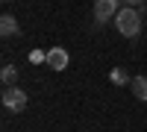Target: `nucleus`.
I'll return each mask as SVG.
<instances>
[{
    "instance_id": "4",
    "label": "nucleus",
    "mask_w": 147,
    "mask_h": 132,
    "mask_svg": "<svg viewBox=\"0 0 147 132\" xmlns=\"http://www.w3.org/2000/svg\"><path fill=\"white\" fill-rule=\"evenodd\" d=\"M44 62H47V68H53V70H65L68 62H71V56H68L65 47H50V50L44 53Z\"/></svg>"
},
{
    "instance_id": "6",
    "label": "nucleus",
    "mask_w": 147,
    "mask_h": 132,
    "mask_svg": "<svg viewBox=\"0 0 147 132\" xmlns=\"http://www.w3.org/2000/svg\"><path fill=\"white\" fill-rule=\"evenodd\" d=\"M129 91L136 94V100H147V76H132Z\"/></svg>"
},
{
    "instance_id": "7",
    "label": "nucleus",
    "mask_w": 147,
    "mask_h": 132,
    "mask_svg": "<svg viewBox=\"0 0 147 132\" xmlns=\"http://www.w3.org/2000/svg\"><path fill=\"white\" fill-rule=\"evenodd\" d=\"M0 79H3V88H6V85H15V82H18V68H15V65H3Z\"/></svg>"
},
{
    "instance_id": "5",
    "label": "nucleus",
    "mask_w": 147,
    "mask_h": 132,
    "mask_svg": "<svg viewBox=\"0 0 147 132\" xmlns=\"http://www.w3.org/2000/svg\"><path fill=\"white\" fill-rule=\"evenodd\" d=\"M0 35H3V38L21 35V27H18V18L15 15H3V18H0Z\"/></svg>"
},
{
    "instance_id": "10",
    "label": "nucleus",
    "mask_w": 147,
    "mask_h": 132,
    "mask_svg": "<svg viewBox=\"0 0 147 132\" xmlns=\"http://www.w3.org/2000/svg\"><path fill=\"white\" fill-rule=\"evenodd\" d=\"M3 3H12V0H3Z\"/></svg>"
},
{
    "instance_id": "9",
    "label": "nucleus",
    "mask_w": 147,
    "mask_h": 132,
    "mask_svg": "<svg viewBox=\"0 0 147 132\" xmlns=\"http://www.w3.org/2000/svg\"><path fill=\"white\" fill-rule=\"evenodd\" d=\"M124 6H132V9H138V6H144V0H121Z\"/></svg>"
},
{
    "instance_id": "8",
    "label": "nucleus",
    "mask_w": 147,
    "mask_h": 132,
    "mask_svg": "<svg viewBox=\"0 0 147 132\" xmlns=\"http://www.w3.org/2000/svg\"><path fill=\"white\" fill-rule=\"evenodd\" d=\"M109 79L115 82V85H129L132 76L127 74V68H112V74H109Z\"/></svg>"
},
{
    "instance_id": "3",
    "label": "nucleus",
    "mask_w": 147,
    "mask_h": 132,
    "mask_svg": "<svg viewBox=\"0 0 147 132\" xmlns=\"http://www.w3.org/2000/svg\"><path fill=\"white\" fill-rule=\"evenodd\" d=\"M118 12H121V0H94V3H91L94 23H106V21H112Z\"/></svg>"
},
{
    "instance_id": "2",
    "label": "nucleus",
    "mask_w": 147,
    "mask_h": 132,
    "mask_svg": "<svg viewBox=\"0 0 147 132\" xmlns=\"http://www.w3.org/2000/svg\"><path fill=\"white\" fill-rule=\"evenodd\" d=\"M0 100H3V106H6V109L9 112H24V109H27V91H21L18 85H6L3 88V94H0Z\"/></svg>"
},
{
    "instance_id": "1",
    "label": "nucleus",
    "mask_w": 147,
    "mask_h": 132,
    "mask_svg": "<svg viewBox=\"0 0 147 132\" xmlns=\"http://www.w3.org/2000/svg\"><path fill=\"white\" fill-rule=\"evenodd\" d=\"M115 29L124 35V38H138L141 32V12L132 6H121V12L115 15Z\"/></svg>"
}]
</instances>
